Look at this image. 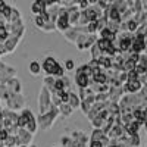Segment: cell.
<instances>
[{"label": "cell", "mask_w": 147, "mask_h": 147, "mask_svg": "<svg viewBox=\"0 0 147 147\" xmlns=\"http://www.w3.org/2000/svg\"><path fill=\"white\" fill-rule=\"evenodd\" d=\"M38 107H40V115L47 113L52 107V102H50V91H49L44 85L40 90V97H38Z\"/></svg>", "instance_id": "cell-3"}, {"label": "cell", "mask_w": 147, "mask_h": 147, "mask_svg": "<svg viewBox=\"0 0 147 147\" xmlns=\"http://www.w3.org/2000/svg\"><path fill=\"white\" fill-rule=\"evenodd\" d=\"M74 68H75V63H74V60H72V59H66V60H65V66H63V69H65V71H72Z\"/></svg>", "instance_id": "cell-18"}, {"label": "cell", "mask_w": 147, "mask_h": 147, "mask_svg": "<svg viewBox=\"0 0 147 147\" xmlns=\"http://www.w3.org/2000/svg\"><path fill=\"white\" fill-rule=\"evenodd\" d=\"M71 144H72L71 137L69 136H63L62 138H60V146L59 147H71Z\"/></svg>", "instance_id": "cell-17"}, {"label": "cell", "mask_w": 147, "mask_h": 147, "mask_svg": "<svg viewBox=\"0 0 147 147\" xmlns=\"http://www.w3.org/2000/svg\"><path fill=\"white\" fill-rule=\"evenodd\" d=\"M44 10H46V5H44V2H41V0H37V2H34L31 5V12L35 16H38L41 12H44Z\"/></svg>", "instance_id": "cell-10"}, {"label": "cell", "mask_w": 147, "mask_h": 147, "mask_svg": "<svg viewBox=\"0 0 147 147\" xmlns=\"http://www.w3.org/2000/svg\"><path fill=\"white\" fill-rule=\"evenodd\" d=\"M7 137V132L3 129V128H0V141H5Z\"/></svg>", "instance_id": "cell-22"}, {"label": "cell", "mask_w": 147, "mask_h": 147, "mask_svg": "<svg viewBox=\"0 0 147 147\" xmlns=\"http://www.w3.org/2000/svg\"><path fill=\"white\" fill-rule=\"evenodd\" d=\"M34 24H35V27L38 28V30H41V28H43V25H44V22L41 21V18H40V16H35V19H34Z\"/></svg>", "instance_id": "cell-21"}, {"label": "cell", "mask_w": 147, "mask_h": 147, "mask_svg": "<svg viewBox=\"0 0 147 147\" xmlns=\"http://www.w3.org/2000/svg\"><path fill=\"white\" fill-rule=\"evenodd\" d=\"M109 147H119V146H116V144H115V146H109Z\"/></svg>", "instance_id": "cell-24"}, {"label": "cell", "mask_w": 147, "mask_h": 147, "mask_svg": "<svg viewBox=\"0 0 147 147\" xmlns=\"http://www.w3.org/2000/svg\"><path fill=\"white\" fill-rule=\"evenodd\" d=\"M55 22H56V19L50 18V21H49V22H46L44 25H43L41 31H44V32H52V31H55V30H56V25H55Z\"/></svg>", "instance_id": "cell-14"}, {"label": "cell", "mask_w": 147, "mask_h": 147, "mask_svg": "<svg viewBox=\"0 0 147 147\" xmlns=\"http://www.w3.org/2000/svg\"><path fill=\"white\" fill-rule=\"evenodd\" d=\"M90 147H103L100 141H90Z\"/></svg>", "instance_id": "cell-23"}, {"label": "cell", "mask_w": 147, "mask_h": 147, "mask_svg": "<svg viewBox=\"0 0 147 147\" xmlns=\"http://www.w3.org/2000/svg\"><path fill=\"white\" fill-rule=\"evenodd\" d=\"M90 53H91V59H93V60H99V59L102 57V55H103V53H102V50H100V49L97 47L96 44L90 49Z\"/></svg>", "instance_id": "cell-15"}, {"label": "cell", "mask_w": 147, "mask_h": 147, "mask_svg": "<svg viewBox=\"0 0 147 147\" xmlns=\"http://www.w3.org/2000/svg\"><path fill=\"white\" fill-rule=\"evenodd\" d=\"M30 147H37V146H34V144H30Z\"/></svg>", "instance_id": "cell-25"}, {"label": "cell", "mask_w": 147, "mask_h": 147, "mask_svg": "<svg viewBox=\"0 0 147 147\" xmlns=\"http://www.w3.org/2000/svg\"><path fill=\"white\" fill-rule=\"evenodd\" d=\"M31 140H32V136L25 129V128H19L18 129V134L15 137V147H21V146H28L31 144Z\"/></svg>", "instance_id": "cell-6"}, {"label": "cell", "mask_w": 147, "mask_h": 147, "mask_svg": "<svg viewBox=\"0 0 147 147\" xmlns=\"http://www.w3.org/2000/svg\"><path fill=\"white\" fill-rule=\"evenodd\" d=\"M75 82L80 88H88V85L91 82V78L87 75H75Z\"/></svg>", "instance_id": "cell-9"}, {"label": "cell", "mask_w": 147, "mask_h": 147, "mask_svg": "<svg viewBox=\"0 0 147 147\" xmlns=\"http://www.w3.org/2000/svg\"><path fill=\"white\" fill-rule=\"evenodd\" d=\"M80 105H81V100L78 99V96L75 94V93H69V99H68V106L72 109V110H75L77 107H80Z\"/></svg>", "instance_id": "cell-11"}, {"label": "cell", "mask_w": 147, "mask_h": 147, "mask_svg": "<svg viewBox=\"0 0 147 147\" xmlns=\"http://www.w3.org/2000/svg\"><path fill=\"white\" fill-rule=\"evenodd\" d=\"M69 137H71V140H72V144H71V147H87L88 137L85 136V134H84L82 131H80V129L74 131V132L71 134Z\"/></svg>", "instance_id": "cell-7"}, {"label": "cell", "mask_w": 147, "mask_h": 147, "mask_svg": "<svg viewBox=\"0 0 147 147\" xmlns=\"http://www.w3.org/2000/svg\"><path fill=\"white\" fill-rule=\"evenodd\" d=\"M57 116H59V110H57V107H56V106H53V105H52L50 110H49L47 113L40 115V116H38V119H35V121H37V127L40 125L43 131L50 129V128L53 127V124H55V121H56V118H57Z\"/></svg>", "instance_id": "cell-2"}, {"label": "cell", "mask_w": 147, "mask_h": 147, "mask_svg": "<svg viewBox=\"0 0 147 147\" xmlns=\"http://www.w3.org/2000/svg\"><path fill=\"white\" fill-rule=\"evenodd\" d=\"M137 65H140V66H143V68H147V57H146V55H144V53H143V55H140V59H138Z\"/></svg>", "instance_id": "cell-20"}, {"label": "cell", "mask_w": 147, "mask_h": 147, "mask_svg": "<svg viewBox=\"0 0 147 147\" xmlns=\"http://www.w3.org/2000/svg\"><path fill=\"white\" fill-rule=\"evenodd\" d=\"M97 41V37L96 35H91V34H82L80 38L77 40V47H78V50L84 52V50H90V49L96 44Z\"/></svg>", "instance_id": "cell-5"}, {"label": "cell", "mask_w": 147, "mask_h": 147, "mask_svg": "<svg viewBox=\"0 0 147 147\" xmlns=\"http://www.w3.org/2000/svg\"><path fill=\"white\" fill-rule=\"evenodd\" d=\"M6 109L12 110V112H16L19 109H24L25 106V99H24L22 94H10L9 99L6 100Z\"/></svg>", "instance_id": "cell-4"}, {"label": "cell", "mask_w": 147, "mask_h": 147, "mask_svg": "<svg viewBox=\"0 0 147 147\" xmlns=\"http://www.w3.org/2000/svg\"><path fill=\"white\" fill-rule=\"evenodd\" d=\"M57 110H59V115H62V116H65V118L71 116V113H72V109H71L68 105H60V106H57Z\"/></svg>", "instance_id": "cell-13"}, {"label": "cell", "mask_w": 147, "mask_h": 147, "mask_svg": "<svg viewBox=\"0 0 147 147\" xmlns=\"http://www.w3.org/2000/svg\"><path fill=\"white\" fill-rule=\"evenodd\" d=\"M30 72L32 74V75H40L41 65L37 62V60H32V62H30Z\"/></svg>", "instance_id": "cell-12"}, {"label": "cell", "mask_w": 147, "mask_h": 147, "mask_svg": "<svg viewBox=\"0 0 147 147\" xmlns=\"http://www.w3.org/2000/svg\"><path fill=\"white\" fill-rule=\"evenodd\" d=\"M6 88L9 90L10 94H21L22 93V84H21V80L19 78H10L5 82Z\"/></svg>", "instance_id": "cell-8"}, {"label": "cell", "mask_w": 147, "mask_h": 147, "mask_svg": "<svg viewBox=\"0 0 147 147\" xmlns=\"http://www.w3.org/2000/svg\"><path fill=\"white\" fill-rule=\"evenodd\" d=\"M41 69L46 72V77L62 78L65 77V69L55 57H46L41 63Z\"/></svg>", "instance_id": "cell-1"}, {"label": "cell", "mask_w": 147, "mask_h": 147, "mask_svg": "<svg viewBox=\"0 0 147 147\" xmlns=\"http://www.w3.org/2000/svg\"><path fill=\"white\" fill-rule=\"evenodd\" d=\"M21 147H25V146H21Z\"/></svg>", "instance_id": "cell-26"}, {"label": "cell", "mask_w": 147, "mask_h": 147, "mask_svg": "<svg viewBox=\"0 0 147 147\" xmlns=\"http://www.w3.org/2000/svg\"><path fill=\"white\" fill-rule=\"evenodd\" d=\"M5 147H15V137L7 136L5 140Z\"/></svg>", "instance_id": "cell-19"}, {"label": "cell", "mask_w": 147, "mask_h": 147, "mask_svg": "<svg viewBox=\"0 0 147 147\" xmlns=\"http://www.w3.org/2000/svg\"><path fill=\"white\" fill-rule=\"evenodd\" d=\"M124 147H127V146H124Z\"/></svg>", "instance_id": "cell-27"}, {"label": "cell", "mask_w": 147, "mask_h": 147, "mask_svg": "<svg viewBox=\"0 0 147 147\" xmlns=\"http://www.w3.org/2000/svg\"><path fill=\"white\" fill-rule=\"evenodd\" d=\"M103 136H105V134L100 129H94L93 134H91V137H90V141H100Z\"/></svg>", "instance_id": "cell-16"}]
</instances>
